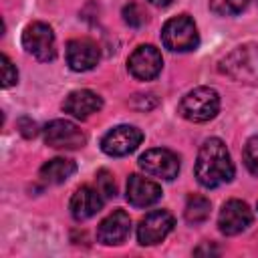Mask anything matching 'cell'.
I'll use <instances>...</instances> for the list:
<instances>
[{"label":"cell","instance_id":"obj_1","mask_svg":"<svg viewBox=\"0 0 258 258\" xmlns=\"http://www.w3.org/2000/svg\"><path fill=\"white\" fill-rule=\"evenodd\" d=\"M196 179L204 187H218L222 183L232 181L234 163L230 159L228 147L222 139L210 137L202 143L196 159Z\"/></svg>","mask_w":258,"mask_h":258},{"label":"cell","instance_id":"obj_2","mask_svg":"<svg viewBox=\"0 0 258 258\" xmlns=\"http://www.w3.org/2000/svg\"><path fill=\"white\" fill-rule=\"evenodd\" d=\"M220 71L246 85H258V44L246 42L230 50L220 60Z\"/></svg>","mask_w":258,"mask_h":258},{"label":"cell","instance_id":"obj_3","mask_svg":"<svg viewBox=\"0 0 258 258\" xmlns=\"http://www.w3.org/2000/svg\"><path fill=\"white\" fill-rule=\"evenodd\" d=\"M220 111V95L212 87H198L179 101V113L194 123L210 121Z\"/></svg>","mask_w":258,"mask_h":258},{"label":"cell","instance_id":"obj_4","mask_svg":"<svg viewBox=\"0 0 258 258\" xmlns=\"http://www.w3.org/2000/svg\"><path fill=\"white\" fill-rule=\"evenodd\" d=\"M161 42L165 48L173 52H189L200 44V34L196 22L187 14H179L169 18L161 28Z\"/></svg>","mask_w":258,"mask_h":258},{"label":"cell","instance_id":"obj_5","mask_svg":"<svg viewBox=\"0 0 258 258\" xmlns=\"http://www.w3.org/2000/svg\"><path fill=\"white\" fill-rule=\"evenodd\" d=\"M22 46L40 62H48L56 56L54 32L44 22H30L22 32Z\"/></svg>","mask_w":258,"mask_h":258},{"label":"cell","instance_id":"obj_6","mask_svg":"<svg viewBox=\"0 0 258 258\" xmlns=\"http://www.w3.org/2000/svg\"><path fill=\"white\" fill-rule=\"evenodd\" d=\"M141 129H137L135 125H117L105 133V137L101 139V149L111 157H123L133 153L141 145Z\"/></svg>","mask_w":258,"mask_h":258},{"label":"cell","instance_id":"obj_7","mask_svg":"<svg viewBox=\"0 0 258 258\" xmlns=\"http://www.w3.org/2000/svg\"><path fill=\"white\" fill-rule=\"evenodd\" d=\"M139 167L153 177L171 181L177 177L179 173V159L175 153H171L169 149H147L145 153H141L139 157Z\"/></svg>","mask_w":258,"mask_h":258},{"label":"cell","instance_id":"obj_8","mask_svg":"<svg viewBox=\"0 0 258 258\" xmlns=\"http://www.w3.org/2000/svg\"><path fill=\"white\" fill-rule=\"evenodd\" d=\"M173 216L167 210H153L145 218H141L137 226V240L141 246H153L165 240V236L173 230Z\"/></svg>","mask_w":258,"mask_h":258},{"label":"cell","instance_id":"obj_9","mask_svg":"<svg viewBox=\"0 0 258 258\" xmlns=\"http://www.w3.org/2000/svg\"><path fill=\"white\" fill-rule=\"evenodd\" d=\"M44 141L54 149H79L85 145L87 135L67 119H54L44 127Z\"/></svg>","mask_w":258,"mask_h":258},{"label":"cell","instance_id":"obj_10","mask_svg":"<svg viewBox=\"0 0 258 258\" xmlns=\"http://www.w3.org/2000/svg\"><path fill=\"white\" fill-rule=\"evenodd\" d=\"M163 67V58L161 52L153 46V44H141L137 46L131 56L127 58V69L129 73L139 79V81H151L161 73Z\"/></svg>","mask_w":258,"mask_h":258},{"label":"cell","instance_id":"obj_11","mask_svg":"<svg viewBox=\"0 0 258 258\" xmlns=\"http://www.w3.org/2000/svg\"><path fill=\"white\" fill-rule=\"evenodd\" d=\"M252 224V210L242 200H228L218 216V228L226 236H236Z\"/></svg>","mask_w":258,"mask_h":258},{"label":"cell","instance_id":"obj_12","mask_svg":"<svg viewBox=\"0 0 258 258\" xmlns=\"http://www.w3.org/2000/svg\"><path fill=\"white\" fill-rule=\"evenodd\" d=\"M99 58H101L99 46L91 38H73L67 44V64L77 73L95 69Z\"/></svg>","mask_w":258,"mask_h":258},{"label":"cell","instance_id":"obj_13","mask_svg":"<svg viewBox=\"0 0 258 258\" xmlns=\"http://www.w3.org/2000/svg\"><path fill=\"white\" fill-rule=\"evenodd\" d=\"M131 232V218L127 212L123 210H115L113 214H109L97 228V242L105 244V246H115L127 240Z\"/></svg>","mask_w":258,"mask_h":258},{"label":"cell","instance_id":"obj_14","mask_svg":"<svg viewBox=\"0 0 258 258\" xmlns=\"http://www.w3.org/2000/svg\"><path fill=\"white\" fill-rule=\"evenodd\" d=\"M161 198V187L147 179V177H141L137 173L129 175L127 179V202L133 206V208H147V206H153L155 202H159Z\"/></svg>","mask_w":258,"mask_h":258},{"label":"cell","instance_id":"obj_15","mask_svg":"<svg viewBox=\"0 0 258 258\" xmlns=\"http://www.w3.org/2000/svg\"><path fill=\"white\" fill-rule=\"evenodd\" d=\"M71 216L77 220V222H83V220H89L93 218L97 212H101L103 208V198H101V191L91 187V185H81L73 198H71Z\"/></svg>","mask_w":258,"mask_h":258},{"label":"cell","instance_id":"obj_16","mask_svg":"<svg viewBox=\"0 0 258 258\" xmlns=\"http://www.w3.org/2000/svg\"><path fill=\"white\" fill-rule=\"evenodd\" d=\"M103 107V99L89 91V89H81V91H73L69 93V97L62 101V111L73 115L75 119H87L93 113L101 111Z\"/></svg>","mask_w":258,"mask_h":258},{"label":"cell","instance_id":"obj_17","mask_svg":"<svg viewBox=\"0 0 258 258\" xmlns=\"http://www.w3.org/2000/svg\"><path fill=\"white\" fill-rule=\"evenodd\" d=\"M75 171H77V163H75L73 159L54 157V159H48V161L40 167V179H42L44 183H62V181H67Z\"/></svg>","mask_w":258,"mask_h":258},{"label":"cell","instance_id":"obj_18","mask_svg":"<svg viewBox=\"0 0 258 258\" xmlns=\"http://www.w3.org/2000/svg\"><path fill=\"white\" fill-rule=\"evenodd\" d=\"M185 222L191 224V226H198V224H204L208 218H210V200L204 198V196H198V194H191L187 198V204H185Z\"/></svg>","mask_w":258,"mask_h":258},{"label":"cell","instance_id":"obj_19","mask_svg":"<svg viewBox=\"0 0 258 258\" xmlns=\"http://www.w3.org/2000/svg\"><path fill=\"white\" fill-rule=\"evenodd\" d=\"M248 6V0H210V10L218 16H236Z\"/></svg>","mask_w":258,"mask_h":258},{"label":"cell","instance_id":"obj_20","mask_svg":"<svg viewBox=\"0 0 258 258\" xmlns=\"http://www.w3.org/2000/svg\"><path fill=\"white\" fill-rule=\"evenodd\" d=\"M244 163L252 175H258V135L250 137L244 147Z\"/></svg>","mask_w":258,"mask_h":258},{"label":"cell","instance_id":"obj_21","mask_svg":"<svg viewBox=\"0 0 258 258\" xmlns=\"http://www.w3.org/2000/svg\"><path fill=\"white\" fill-rule=\"evenodd\" d=\"M123 20H125V24L133 26V28H139V26L145 24V12L141 10L139 4L129 2L127 6H123Z\"/></svg>","mask_w":258,"mask_h":258},{"label":"cell","instance_id":"obj_22","mask_svg":"<svg viewBox=\"0 0 258 258\" xmlns=\"http://www.w3.org/2000/svg\"><path fill=\"white\" fill-rule=\"evenodd\" d=\"M97 189H99L101 196H105V198H115V196H117L115 179H113V175H111L107 169H101V171L97 173Z\"/></svg>","mask_w":258,"mask_h":258},{"label":"cell","instance_id":"obj_23","mask_svg":"<svg viewBox=\"0 0 258 258\" xmlns=\"http://www.w3.org/2000/svg\"><path fill=\"white\" fill-rule=\"evenodd\" d=\"M0 69H2V87L4 89H8V87H12V85H16V81H18V71H16V67L10 62V58L6 56V54H2L0 56Z\"/></svg>","mask_w":258,"mask_h":258},{"label":"cell","instance_id":"obj_24","mask_svg":"<svg viewBox=\"0 0 258 258\" xmlns=\"http://www.w3.org/2000/svg\"><path fill=\"white\" fill-rule=\"evenodd\" d=\"M18 127H20V133L24 137H34L36 135V123L32 119H28V117L18 119Z\"/></svg>","mask_w":258,"mask_h":258},{"label":"cell","instance_id":"obj_25","mask_svg":"<svg viewBox=\"0 0 258 258\" xmlns=\"http://www.w3.org/2000/svg\"><path fill=\"white\" fill-rule=\"evenodd\" d=\"M149 2H151L153 6H157V8H167L173 0H149Z\"/></svg>","mask_w":258,"mask_h":258}]
</instances>
